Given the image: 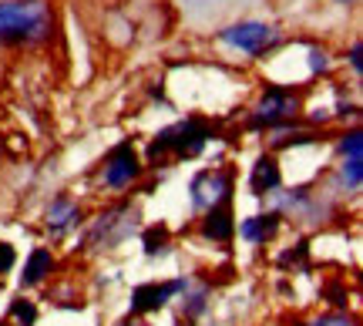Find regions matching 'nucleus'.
<instances>
[{"instance_id": "obj_1", "label": "nucleus", "mask_w": 363, "mask_h": 326, "mask_svg": "<svg viewBox=\"0 0 363 326\" xmlns=\"http://www.w3.org/2000/svg\"><path fill=\"white\" fill-rule=\"evenodd\" d=\"M54 38L51 0H0V47H40Z\"/></svg>"}, {"instance_id": "obj_2", "label": "nucleus", "mask_w": 363, "mask_h": 326, "mask_svg": "<svg viewBox=\"0 0 363 326\" xmlns=\"http://www.w3.org/2000/svg\"><path fill=\"white\" fill-rule=\"evenodd\" d=\"M216 128L208 125L206 118H182L169 128H162L148 145V162L152 165H172V162H182V158H195L208 142H212Z\"/></svg>"}, {"instance_id": "obj_3", "label": "nucleus", "mask_w": 363, "mask_h": 326, "mask_svg": "<svg viewBox=\"0 0 363 326\" xmlns=\"http://www.w3.org/2000/svg\"><path fill=\"white\" fill-rule=\"evenodd\" d=\"M219 40L225 47H233V51L259 61V57H269L283 44V34H279L276 24H266V21H235V24L222 27Z\"/></svg>"}, {"instance_id": "obj_4", "label": "nucleus", "mask_w": 363, "mask_h": 326, "mask_svg": "<svg viewBox=\"0 0 363 326\" xmlns=\"http://www.w3.org/2000/svg\"><path fill=\"white\" fill-rule=\"evenodd\" d=\"M299 108H303V101H299V91L293 84H266L262 98L252 108V128H279L296 118Z\"/></svg>"}, {"instance_id": "obj_5", "label": "nucleus", "mask_w": 363, "mask_h": 326, "mask_svg": "<svg viewBox=\"0 0 363 326\" xmlns=\"http://www.w3.org/2000/svg\"><path fill=\"white\" fill-rule=\"evenodd\" d=\"M138 175H142V162H138V152L131 142L115 145L101 162V182L108 189H128Z\"/></svg>"}, {"instance_id": "obj_6", "label": "nucleus", "mask_w": 363, "mask_h": 326, "mask_svg": "<svg viewBox=\"0 0 363 326\" xmlns=\"http://www.w3.org/2000/svg\"><path fill=\"white\" fill-rule=\"evenodd\" d=\"M233 198V172L229 169H206L192 179V206L195 209H212L219 202Z\"/></svg>"}, {"instance_id": "obj_7", "label": "nucleus", "mask_w": 363, "mask_h": 326, "mask_svg": "<svg viewBox=\"0 0 363 326\" xmlns=\"http://www.w3.org/2000/svg\"><path fill=\"white\" fill-rule=\"evenodd\" d=\"M185 293V279H172V283H142L131 293V313H155L165 310L169 300Z\"/></svg>"}, {"instance_id": "obj_8", "label": "nucleus", "mask_w": 363, "mask_h": 326, "mask_svg": "<svg viewBox=\"0 0 363 326\" xmlns=\"http://www.w3.org/2000/svg\"><path fill=\"white\" fill-rule=\"evenodd\" d=\"M202 235L212 239V242H233L235 235V219H233V198L229 202H219V206H212L206 209V219H202Z\"/></svg>"}, {"instance_id": "obj_9", "label": "nucleus", "mask_w": 363, "mask_h": 326, "mask_svg": "<svg viewBox=\"0 0 363 326\" xmlns=\"http://www.w3.org/2000/svg\"><path fill=\"white\" fill-rule=\"evenodd\" d=\"M279 185H283L279 162H276L272 155H259L256 158V165H252V175H249V189H252V196H272Z\"/></svg>"}, {"instance_id": "obj_10", "label": "nucleus", "mask_w": 363, "mask_h": 326, "mask_svg": "<svg viewBox=\"0 0 363 326\" xmlns=\"http://www.w3.org/2000/svg\"><path fill=\"white\" fill-rule=\"evenodd\" d=\"M54 273V256L51 249H34L30 256H27L24 262V273H21V286H38V283H44L48 276Z\"/></svg>"}, {"instance_id": "obj_11", "label": "nucleus", "mask_w": 363, "mask_h": 326, "mask_svg": "<svg viewBox=\"0 0 363 326\" xmlns=\"http://www.w3.org/2000/svg\"><path fill=\"white\" fill-rule=\"evenodd\" d=\"M276 229H279V212H269V215H252V219H246L239 225V235H242L246 242L262 246L266 239L276 235Z\"/></svg>"}, {"instance_id": "obj_12", "label": "nucleus", "mask_w": 363, "mask_h": 326, "mask_svg": "<svg viewBox=\"0 0 363 326\" xmlns=\"http://www.w3.org/2000/svg\"><path fill=\"white\" fill-rule=\"evenodd\" d=\"M74 222H78V206L67 196H57L48 206V229L51 232H65L67 225H74Z\"/></svg>"}, {"instance_id": "obj_13", "label": "nucleus", "mask_w": 363, "mask_h": 326, "mask_svg": "<svg viewBox=\"0 0 363 326\" xmlns=\"http://www.w3.org/2000/svg\"><path fill=\"white\" fill-rule=\"evenodd\" d=\"M11 316L17 320L13 326H34V323H38V306H34L30 300H13Z\"/></svg>"}, {"instance_id": "obj_14", "label": "nucleus", "mask_w": 363, "mask_h": 326, "mask_svg": "<svg viewBox=\"0 0 363 326\" xmlns=\"http://www.w3.org/2000/svg\"><path fill=\"white\" fill-rule=\"evenodd\" d=\"M340 175H343L347 189H360V182H363V158H343Z\"/></svg>"}, {"instance_id": "obj_15", "label": "nucleus", "mask_w": 363, "mask_h": 326, "mask_svg": "<svg viewBox=\"0 0 363 326\" xmlns=\"http://www.w3.org/2000/svg\"><path fill=\"white\" fill-rule=\"evenodd\" d=\"M165 252V229H152L145 235V256H158Z\"/></svg>"}, {"instance_id": "obj_16", "label": "nucleus", "mask_w": 363, "mask_h": 326, "mask_svg": "<svg viewBox=\"0 0 363 326\" xmlns=\"http://www.w3.org/2000/svg\"><path fill=\"white\" fill-rule=\"evenodd\" d=\"M13 262H17V252H13V246H11V242H0V276L11 273Z\"/></svg>"}, {"instance_id": "obj_17", "label": "nucleus", "mask_w": 363, "mask_h": 326, "mask_svg": "<svg viewBox=\"0 0 363 326\" xmlns=\"http://www.w3.org/2000/svg\"><path fill=\"white\" fill-rule=\"evenodd\" d=\"M313 326H357V323H353L347 313H326V316H320Z\"/></svg>"}, {"instance_id": "obj_18", "label": "nucleus", "mask_w": 363, "mask_h": 326, "mask_svg": "<svg viewBox=\"0 0 363 326\" xmlns=\"http://www.w3.org/2000/svg\"><path fill=\"white\" fill-rule=\"evenodd\" d=\"M363 47H360V40H353V47H350V67H353V74H357V78H360L363 74Z\"/></svg>"}, {"instance_id": "obj_19", "label": "nucleus", "mask_w": 363, "mask_h": 326, "mask_svg": "<svg viewBox=\"0 0 363 326\" xmlns=\"http://www.w3.org/2000/svg\"><path fill=\"white\" fill-rule=\"evenodd\" d=\"M333 4H340V7H353L357 0H333Z\"/></svg>"}, {"instance_id": "obj_20", "label": "nucleus", "mask_w": 363, "mask_h": 326, "mask_svg": "<svg viewBox=\"0 0 363 326\" xmlns=\"http://www.w3.org/2000/svg\"><path fill=\"white\" fill-rule=\"evenodd\" d=\"M121 326H145V323H131V320H128V323H121Z\"/></svg>"}, {"instance_id": "obj_21", "label": "nucleus", "mask_w": 363, "mask_h": 326, "mask_svg": "<svg viewBox=\"0 0 363 326\" xmlns=\"http://www.w3.org/2000/svg\"><path fill=\"white\" fill-rule=\"evenodd\" d=\"M296 326H306V323H296Z\"/></svg>"}]
</instances>
